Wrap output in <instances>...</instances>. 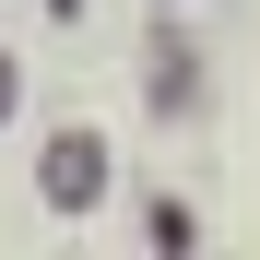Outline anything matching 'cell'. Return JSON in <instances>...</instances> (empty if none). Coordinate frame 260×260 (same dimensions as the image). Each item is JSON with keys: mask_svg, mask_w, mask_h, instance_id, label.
<instances>
[{"mask_svg": "<svg viewBox=\"0 0 260 260\" xmlns=\"http://www.w3.org/2000/svg\"><path fill=\"white\" fill-rule=\"evenodd\" d=\"M48 189H59V201H95V142H59V154H48Z\"/></svg>", "mask_w": 260, "mask_h": 260, "instance_id": "cell-1", "label": "cell"}]
</instances>
